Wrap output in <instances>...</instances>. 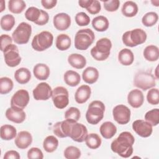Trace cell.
<instances>
[{"label":"cell","instance_id":"d6986e66","mask_svg":"<svg viewBox=\"0 0 159 159\" xmlns=\"http://www.w3.org/2000/svg\"><path fill=\"white\" fill-rule=\"evenodd\" d=\"M144 101V96L143 93L135 89L130 91L127 95V102L134 108H139L142 106Z\"/></svg>","mask_w":159,"mask_h":159},{"label":"cell","instance_id":"f1b7e54d","mask_svg":"<svg viewBox=\"0 0 159 159\" xmlns=\"http://www.w3.org/2000/svg\"><path fill=\"white\" fill-rule=\"evenodd\" d=\"M109 22L107 17L103 16H98L92 20V26L98 32H104L109 27Z\"/></svg>","mask_w":159,"mask_h":159},{"label":"cell","instance_id":"ffe728a7","mask_svg":"<svg viewBox=\"0 0 159 159\" xmlns=\"http://www.w3.org/2000/svg\"><path fill=\"white\" fill-rule=\"evenodd\" d=\"M5 115L9 120L16 124L23 122L26 117L25 112L23 110H17L11 107L6 110Z\"/></svg>","mask_w":159,"mask_h":159},{"label":"cell","instance_id":"4fadbf2b","mask_svg":"<svg viewBox=\"0 0 159 159\" xmlns=\"http://www.w3.org/2000/svg\"><path fill=\"white\" fill-rule=\"evenodd\" d=\"M75 122H76L70 119H65L55 123L53 127L54 134L60 138L69 137L71 126Z\"/></svg>","mask_w":159,"mask_h":159},{"label":"cell","instance_id":"7a4b0ae2","mask_svg":"<svg viewBox=\"0 0 159 159\" xmlns=\"http://www.w3.org/2000/svg\"><path fill=\"white\" fill-rule=\"evenodd\" d=\"M105 106L101 101H93L88 106L86 113L87 122L92 125L98 124L104 117Z\"/></svg>","mask_w":159,"mask_h":159},{"label":"cell","instance_id":"277c9868","mask_svg":"<svg viewBox=\"0 0 159 159\" xmlns=\"http://www.w3.org/2000/svg\"><path fill=\"white\" fill-rule=\"evenodd\" d=\"M147 34L142 29H135L126 31L122 37L124 44L129 47H134L143 43L147 40Z\"/></svg>","mask_w":159,"mask_h":159},{"label":"cell","instance_id":"f546056e","mask_svg":"<svg viewBox=\"0 0 159 159\" xmlns=\"http://www.w3.org/2000/svg\"><path fill=\"white\" fill-rule=\"evenodd\" d=\"M65 83L71 87L76 86L81 81V77L78 73L73 70L66 71L63 76Z\"/></svg>","mask_w":159,"mask_h":159},{"label":"cell","instance_id":"484cf974","mask_svg":"<svg viewBox=\"0 0 159 159\" xmlns=\"http://www.w3.org/2000/svg\"><path fill=\"white\" fill-rule=\"evenodd\" d=\"M118 60L121 65L129 66L134 62V55L130 49L123 48L118 54Z\"/></svg>","mask_w":159,"mask_h":159},{"label":"cell","instance_id":"83f0119b","mask_svg":"<svg viewBox=\"0 0 159 159\" xmlns=\"http://www.w3.org/2000/svg\"><path fill=\"white\" fill-rule=\"evenodd\" d=\"M14 78L17 83L21 84H26L31 78L30 71L28 68H20L15 71Z\"/></svg>","mask_w":159,"mask_h":159},{"label":"cell","instance_id":"c3c4849f","mask_svg":"<svg viewBox=\"0 0 159 159\" xmlns=\"http://www.w3.org/2000/svg\"><path fill=\"white\" fill-rule=\"evenodd\" d=\"M101 6L99 1L97 0H93L89 6L86 9L87 11L91 14H96L100 12Z\"/></svg>","mask_w":159,"mask_h":159},{"label":"cell","instance_id":"836d02e7","mask_svg":"<svg viewBox=\"0 0 159 159\" xmlns=\"http://www.w3.org/2000/svg\"><path fill=\"white\" fill-rule=\"evenodd\" d=\"M58 146V140L53 135L47 136L43 140V149L48 153H52L56 150Z\"/></svg>","mask_w":159,"mask_h":159},{"label":"cell","instance_id":"603a6c76","mask_svg":"<svg viewBox=\"0 0 159 159\" xmlns=\"http://www.w3.org/2000/svg\"><path fill=\"white\" fill-rule=\"evenodd\" d=\"M33 73L37 80H45L49 77L50 71L49 67L46 64L38 63L34 66Z\"/></svg>","mask_w":159,"mask_h":159},{"label":"cell","instance_id":"8d00e7d4","mask_svg":"<svg viewBox=\"0 0 159 159\" xmlns=\"http://www.w3.org/2000/svg\"><path fill=\"white\" fill-rule=\"evenodd\" d=\"M16 23L14 17L11 14H6L1 19V27L5 31L11 30L14 26Z\"/></svg>","mask_w":159,"mask_h":159},{"label":"cell","instance_id":"9c48e42d","mask_svg":"<svg viewBox=\"0 0 159 159\" xmlns=\"http://www.w3.org/2000/svg\"><path fill=\"white\" fill-rule=\"evenodd\" d=\"M52 99L54 106L57 108L64 109L69 104L68 91L65 87L57 86L52 91Z\"/></svg>","mask_w":159,"mask_h":159},{"label":"cell","instance_id":"d6a6232c","mask_svg":"<svg viewBox=\"0 0 159 159\" xmlns=\"http://www.w3.org/2000/svg\"><path fill=\"white\" fill-rule=\"evenodd\" d=\"M71 44V40L70 37L65 34H61L58 35L56 39L55 45L56 47L61 50L65 51L68 50Z\"/></svg>","mask_w":159,"mask_h":159},{"label":"cell","instance_id":"8992f818","mask_svg":"<svg viewBox=\"0 0 159 159\" xmlns=\"http://www.w3.org/2000/svg\"><path fill=\"white\" fill-rule=\"evenodd\" d=\"M53 42V36L48 31H42L35 35L32 41L33 49L37 52L44 51L50 48Z\"/></svg>","mask_w":159,"mask_h":159},{"label":"cell","instance_id":"9a60e30c","mask_svg":"<svg viewBox=\"0 0 159 159\" xmlns=\"http://www.w3.org/2000/svg\"><path fill=\"white\" fill-rule=\"evenodd\" d=\"M88 135L86 127L81 123L75 122L71 128L70 137L76 142H83Z\"/></svg>","mask_w":159,"mask_h":159},{"label":"cell","instance_id":"7c38bea8","mask_svg":"<svg viewBox=\"0 0 159 159\" xmlns=\"http://www.w3.org/2000/svg\"><path fill=\"white\" fill-rule=\"evenodd\" d=\"M130 114L131 112L129 108L124 104L117 105L112 110L114 120L121 125L127 124L130 121Z\"/></svg>","mask_w":159,"mask_h":159},{"label":"cell","instance_id":"52a82bcc","mask_svg":"<svg viewBox=\"0 0 159 159\" xmlns=\"http://www.w3.org/2000/svg\"><path fill=\"white\" fill-rule=\"evenodd\" d=\"M134 85L143 91L155 86V77L151 73L147 71H139L135 75Z\"/></svg>","mask_w":159,"mask_h":159},{"label":"cell","instance_id":"44dd1931","mask_svg":"<svg viewBox=\"0 0 159 159\" xmlns=\"http://www.w3.org/2000/svg\"><path fill=\"white\" fill-rule=\"evenodd\" d=\"M91 94V88L88 85L83 84L76 89L75 94V99L77 103L83 104L89 99Z\"/></svg>","mask_w":159,"mask_h":159},{"label":"cell","instance_id":"681fc988","mask_svg":"<svg viewBox=\"0 0 159 159\" xmlns=\"http://www.w3.org/2000/svg\"><path fill=\"white\" fill-rule=\"evenodd\" d=\"M12 38L7 34H2L0 37L1 41V50L3 52L4 48L10 44H12Z\"/></svg>","mask_w":159,"mask_h":159},{"label":"cell","instance_id":"d4e9b609","mask_svg":"<svg viewBox=\"0 0 159 159\" xmlns=\"http://www.w3.org/2000/svg\"><path fill=\"white\" fill-rule=\"evenodd\" d=\"M68 63L73 68L82 69L86 65V60L84 56L79 53H72L68 57Z\"/></svg>","mask_w":159,"mask_h":159},{"label":"cell","instance_id":"816d5d0a","mask_svg":"<svg viewBox=\"0 0 159 159\" xmlns=\"http://www.w3.org/2000/svg\"><path fill=\"white\" fill-rule=\"evenodd\" d=\"M3 158L4 159H20V156L16 150H9L5 153Z\"/></svg>","mask_w":159,"mask_h":159},{"label":"cell","instance_id":"3957f363","mask_svg":"<svg viewBox=\"0 0 159 159\" xmlns=\"http://www.w3.org/2000/svg\"><path fill=\"white\" fill-rule=\"evenodd\" d=\"M112 42L108 38H102L96 42V45L91 50L92 57L97 61H104L111 53Z\"/></svg>","mask_w":159,"mask_h":159},{"label":"cell","instance_id":"ac0fdd59","mask_svg":"<svg viewBox=\"0 0 159 159\" xmlns=\"http://www.w3.org/2000/svg\"><path fill=\"white\" fill-rule=\"evenodd\" d=\"M32 142V136L28 131H20L15 139L14 143L17 148L20 149H25L28 148Z\"/></svg>","mask_w":159,"mask_h":159},{"label":"cell","instance_id":"6da1fadb","mask_svg":"<svg viewBox=\"0 0 159 159\" xmlns=\"http://www.w3.org/2000/svg\"><path fill=\"white\" fill-rule=\"evenodd\" d=\"M134 142V137L130 132H122L112 142L111 148L113 152L117 153L121 157L129 158L133 153Z\"/></svg>","mask_w":159,"mask_h":159},{"label":"cell","instance_id":"f35d334b","mask_svg":"<svg viewBox=\"0 0 159 159\" xmlns=\"http://www.w3.org/2000/svg\"><path fill=\"white\" fill-rule=\"evenodd\" d=\"M145 119L152 126H157L159 123V109L155 108L147 112L145 114Z\"/></svg>","mask_w":159,"mask_h":159},{"label":"cell","instance_id":"5b68a950","mask_svg":"<svg viewBox=\"0 0 159 159\" xmlns=\"http://www.w3.org/2000/svg\"><path fill=\"white\" fill-rule=\"evenodd\" d=\"M95 35L90 29L79 30L75 36V47L80 50H86L93 43Z\"/></svg>","mask_w":159,"mask_h":159},{"label":"cell","instance_id":"11a10c76","mask_svg":"<svg viewBox=\"0 0 159 159\" xmlns=\"http://www.w3.org/2000/svg\"><path fill=\"white\" fill-rule=\"evenodd\" d=\"M4 1H1V10L0 12H2L4 11V9H5V6H4Z\"/></svg>","mask_w":159,"mask_h":159},{"label":"cell","instance_id":"9f6ffc18","mask_svg":"<svg viewBox=\"0 0 159 159\" xmlns=\"http://www.w3.org/2000/svg\"><path fill=\"white\" fill-rule=\"evenodd\" d=\"M158 66L155 69V76H156V78L158 79Z\"/></svg>","mask_w":159,"mask_h":159},{"label":"cell","instance_id":"7402d4cb","mask_svg":"<svg viewBox=\"0 0 159 159\" xmlns=\"http://www.w3.org/2000/svg\"><path fill=\"white\" fill-rule=\"evenodd\" d=\"M99 131L102 137L106 139H109L116 134L117 127L112 122L106 121L101 124Z\"/></svg>","mask_w":159,"mask_h":159},{"label":"cell","instance_id":"30bf717a","mask_svg":"<svg viewBox=\"0 0 159 159\" xmlns=\"http://www.w3.org/2000/svg\"><path fill=\"white\" fill-rule=\"evenodd\" d=\"M3 55L6 64L9 67H15L21 61L18 47L15 44H10L3 50Z\"/></svg>","mask_w":159,"mask_h":159},{"label":"cell","instance_id":"b9f144b4","mask_svg":"<svg viewBox=\"0 0 159 159\" xmlns=\"http://www.w3.org/2000/svg\"><path fill=\"white\" fill-rule=\"evenodd\" d=\"M81 155V150L75 146H69L64 150V157L67 159H78Z\"/></svg>","mask_w":159,"mask_h":159},{"label":"cell","instance_id":"bcb514c9","mask_svg":"<svg viewBox=\"0 0 159 159\" xmlns=\"http://www.w3.org/2000/svg\"><path fill=\"white\" fill-rule=\"evenodd\" d=\"M104 7L108 12L116 11L119 7L120 1L119 0H109L103 1Z\"/></svg>","mask_w":159,"mask_h":159},{"label":"cell","instance_id":"db71d44e","mask_svg":"<svg viewBox=\"0 0 159 159\" xmlns=\"http://www.w3.org/2000/svg\"><path fill=\"white\" fill-rule=\"evenodd\" d=\"M92 1L93 0H80L78 4L80 7L87 9L92 2Z\"/></svg>","mask_w":159,"mask_h":159},{"label":"cell","instance_id":"5bb4252c","mask_svg":"<svg viewBox=\"0 0 159 159\" xmlns=\"http://www.w3.org/2000/svg\"><path fill=\"white\" fill-rule=\"evenodd\" d=\"M52 91L51 86L47 83L42 82L38 84L34 89L33 96L37 101H45L52 97Z\"/></svg>","mask_w":159,"mask_h":159},{"label":"cell","instance_id":"e575fe53","mask_svg":"<svg viewBox=\"0 0 159 159\" xmlns=\"http://www.w3.org/2000/svg\"><path fill=\"white\" fill-rule=\"evenodd\" d=\"M84 141L88 147L91 149H97L101 146L102 143V140L99 135L95 133L88 134Z\"/></svg>","mask_w":159,"mask_h":159},{"label":"cell","instance_id":"f5cc1de1","mask_svg":"<svg viewBox=\"0 0 159 159\" xmlns=\"http://www.w3.org/2000/svg\"><path fill=\"white\" fill-rule=\"evenodd\" d=\"M57 3V0H42L41 4L42 6L47 9H50L54 7Z\"/></svg>","mask_w":159,"mask_h":159},{"label":"cell","instance_id":"e0dca14e","mask_svg":"<svg viewBox=\"0 0 159 159\" xmlns=\"http://www.w3.org/2000/svg\"><path fill=\"white\" fill-rule=\"evenodd\" d=\"M53 23L54 27L58 30L63 31L68 29L71 25V17L70 15L65 12L56 14L53 17Z\"/></svg>","mask_w":159,"mask_h":159},{"label":"cell","instance_id":"74e56055","mask_svg":"<svg viewBox=\"0 0 159 159\" xmlns=\"http://www.w3.org/2000/svg\"><path fill=\"white\" fill-rule=\"evenodd\" d=\"M14 86L12 80L8 77H2L0 78V93L6 94L10 93Z\"/></svg>","mask_w":159,"mask_h":159},{"label":"cell","instance_id":"ba28073f","mask_svg":"<svg viewBox=\"0 0 159 159\" xmlns=\"http://www.w3.org/2000/svg\"><path fill=\"white\" fill-rule=\"evenodd\" d=\"M32 34L31 25L25 22L20 23L12 34V38L15 43L22 45L28 43Z\"/></svg>","mask_w":159,"mask_h":159},{"label":"cell","instance_id":"f6af8a7d","mask_svg":"<svg viewBox=\"0 0 159 159\" xmlns=\"http://www.w3.org/2000/svg\"><path fill=\"white\" fill-rule=\"evenodd\" d=\"M76 23L79 26L88 25L90 22V18L85 12H80L77 13L75 17Z\"/></svg>","mask_w":159,"mask_h":159},{"label":"cell","instance_id":"cb8c5ba5","mask_svg":"<svg viewBox=\"0 0 159 159\" xmlns=\"http://www.w3.org/2000/svg\"><path fill=\"white\" fill-rule=\"evenodd\" d=\"M82 78L85 83L89 84H93L98 80L99 71L94 67H87L82 73Z\"/></svg>","mask_w":159,"mask_h":159},{"label":"cell","instance_id":"60d3db41","mask_svg":"<svg viewBox=\"0 0 159 159\" xmlns=\"http://www.w3.org/2000/svg\"><path fill=\"white\" fill-rule=\"evenodd\" d=\"M40 14V9H38L37 7L32 6L29 7L26 10L25 12V17L28 20L35 22L39 19Z\"/></svg>","mask_w":159,"mask_h":159},{"label":"cell","instance_id":"d590c367","mask_svg":"<svg viewBox=\"0 0 159 159\" xmlns=\"http://www.w3.org/2000/svg\"><path fill=\"white\" fill-rule=\"evenodd\" d=\"M25 7L26 4L22 0H10L8 1V9L12 13L20 14Z\"/></svg>","mask_w":159,"mask_h":159},{"label":"cell","instance_id":"f907efd6","mask_svg":"<svg viewBox=\"0 0 159 159\" xmlns=\"http://www.w3.org/2000/svg\"><path fill=\"white\" fill-rule=\"evenodd\" d=\"M40 11H41V14H40V17L34 23L39 25H43L48 22L49 16H48V14L46 11H45L42 9H40Z\"/></svg>","mask_w":159,"mask_h":159},{"label":"cell","instance_id":"1f68e13d","mask_svg":"<svg viewBox=\"0 0 159 159\" xmlns=\"http://www.w3.org/2000/svg\"><path fill=\"white\" fill-rule=\"evenodd\" d=\"M143 53L144 58L149 61H155L159 58V49L157 46L154 45L147 46Z\"/></svg>","mask_w":159,"mask_h":159},{"label":"cell","instance_id":"7bdbcfd3","mask_svg":"<svg viewBox=\"0 0 159 159\" xmlns=\"http://www.w3.org/2000/svg\"><path fill=\"white\" fill-rule=\"evenodd\" d=\"M147 100L152 105H157L159 103V91L158 88H151L147 93Z\"/></svg>","mask_w":159,"mask_h":159},{"label":"cell","instance_id":"4dcf8cb0","mask_svg":"<svg viewBox=\"0 0 159 159\" xmlns=\"http://www.w3.org/2000/svg\"><path fill=\"white\" fill-rule=\"evenodd\" d=\"M139 11L137 4L132 1H128L125 2L122 7V14L127 17H132L135 16Z\"/></svg>","mask_w":159,"mask_h":159},{"label":"cell","instance_id":"4316f807","mask_svg":"<svg viewBox=\"0 0 159 159\" xmlns=\"http://www.w3.org/2000/svg\"><path fill=\"white\" fill-rule=\"evenodd\" d=\"M0 136L4 140H11L16 137L17 130L11 125H3L0 129Z\"/></svg>","mask_w":159,"mask_h":159},{"label":"cell","instance_id":"8fae6325","mask_svg":"<svg viewBox=\"0 0 159 159\" xmlns=\"http://www.w3.org/2000/svg\"><path fill=\"white\" fill-rule=\"evenodd\" d=\"M30 100L29 92L25 89L17 91L11 99V107L17 110H23L28 104Z\"/></svg>","mask_w":159,"mask_h":159},{"label":"cell","instance_id":"ab89813d","mask_svg":"<svg viewBox=\"0 0 159 159\" xmlns=\"http://www.w3.org/2000/svg\"><path fill=\"white\" fill-rule=\"evenodd\" d=\"M158 19V14L155 12H148L142 18V22L145 27H152L157 22Z\"/></svg>","mask_w":159,"mask_h":159},{"label":"cell","instance_id":"ee69618b","mask_svg":"<svg viewBox=\"0 0 159 159\" xmlns=\"http://www.w3.org/2000/svg\"><path fill=\"white\" fill-rule=\"evenodd\" d=\"M81 116L80 111L75 107H71L68 109L65 112V119H70L77 122Z\"/></svg>","mask_w":159,"mask_h":159},{"label":"cell","instance_id":"7dc6e473","mask_svg":"<svg viewBox=\"0 0 159 159\" xmlns=\"http://www.w3.org/2000/svg\"><path fill=\"white\" fill-rule=\"evenodd\" d=\"M27 157L29 159H32V158L42 159L43 158V154L42 150L39 148L32 147L28 150Z\"/></svg>","mask_w":159,"mask_h":159},{"label":"cell","instance_id":"2e32d148","mask_svg":"<svg viewBox=\"0 0 159 159\" xmlns=\"http://www.w3.org/2000/svg\"><path fill=\"white\" fill-rule=\"evenodd\" d=\"M152 125L144 120H136L132 123V129L134 131L142 137H150L153 131Z\"/></svg>","mask_w":159,"mask_h":159}]
</instances>
